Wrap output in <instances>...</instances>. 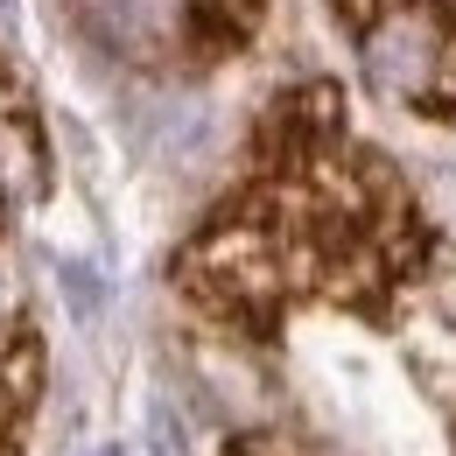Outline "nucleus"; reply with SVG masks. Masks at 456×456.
I'll use <instances>...</instances> for the list:
<instances>
[{"mask_svg": "<svg viewBox=\"0 0 456 456\" xmlns=\"http://www.w3.org/2000/svg\"><path fill=\"white\" fill-rule=\"evenodd\" d=\"M267 0H190V50L197 57H232L253 43Z\"/></svg>", "mask_w": 456, "mask_h": 456, "instance_id": "obj_2", "label": "nucleus"}, {"mask_svg": "<svg viewBox=\"0 0 456 456\" xmlns=\"http://www.w3.org/2000/svg\"><path fill=\"white\" fill-rule=\"evenodd\" d=\"M428 225L400 175L344 134V99L309 77L274 99L260 169L175 260L183 295L246 330H274L295 302H344L387 316L394 288L421 274Z\"/></svg>", "mask_w": 456, "mask_h": 456, "instance_id": "obj_1", "label": "nucleus"}, {"mask_svg": "<svg viewBox=\"0 0 456 456\" xmlns=\"http://www.w3.org/2000/svg\"><path fill=\"white\" fill-rule=\"evenodd\" d=\"M36 379H43V351H36L28 323H21L7 338V351H0V456L14 450V428H21L28 400H36Z\"/></svg>", "mask_w": 456, "mask_h": 456, "instance_id": "obj_3", "label": "nucleus"}]
</instances>
